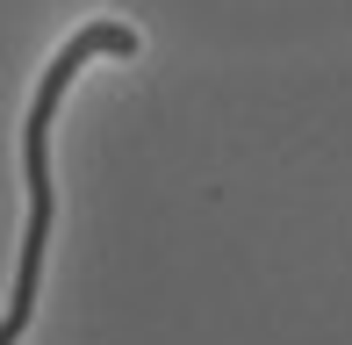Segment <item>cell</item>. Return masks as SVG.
I'll list each match as a JSON object with an SVG mask.
<instances>
[{
	"instance_id": "obj_1",
	"label": "cell",
	"mask_w": 352,
	"mask_h": 345,
	"mask_svg": "<svg viewBox=\"0 0 352 345\" xmlns=\"http://www.w3.org/2000/svg\"><path fill=\"white\" fill-rule=\"evenodd\" d=\"M94 51L130 58V51H137V29H122V22H87V29H79V36L65 43V51L51 58V72H43V93H36V108H29V130H22L29 230H22V266H14V302H8V317H0V345H14V338L29 331V317H36V274H43V245H51V209H58V194H51V115H58V101H65L72 72L87 65Z\"/></svg>"
}]
</instances>
